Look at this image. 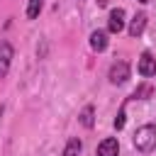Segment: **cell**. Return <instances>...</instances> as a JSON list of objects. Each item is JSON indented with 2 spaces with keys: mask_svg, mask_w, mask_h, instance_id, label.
I'll return each instance as SVG.
<instances>
[{
  "mask_svg": "<svg viewBox=\"0 0 156 156\" xmlns=\"http://www.w3.org/2000/svg\"><path fill=\"white\" fill-rule=\"evenodd\" d=\"M134 146L141 154H151L156 146V127L154 124H144L134 132Z\"/></svg>",
  "mask_w": 156,
  "mask_h": 156,
  "instance_id": "1",
  "label": "cell"
},
{
  "mask_svg": "<svg viewBox=\"0 0 156 156\" xmlns=\"http://www.w3.org/2000/svg\"><path fill=\"white\" fill-rule=\"evenodd\" d=\"M127 78H129V63L127 61L112 63V68H110V83L122 85V83H127Z\"/></svg>",
  "mask_w": 156,
  "mask_h": 156,
  "instance_id": "2",
  "label": "cell"
},
{
  "mask_svg": "<svg viewBox=\"0 0 156 156\" xmlns=\"http://www.w3.org/2000/svg\"><path fill=\"white\" fill-rule=\"evenodd\" d=\"M139 73H141L144 78L156 76V58H154L149 51H144V54L139 56Z\"/></svg>",
  "mask_w": 156,
  "mask_h": 156,
  "instance_id": "3",
  "label": "cell"
},
{
  "mask_svg": "<svg viewBox=\"0 0 156 156\" xmlns=\"http://www.w3.org/2000/svg\"><path fill=\"white\" fill-rule=\"evenodd\" d=\"M107 29H110L112 34H119V32L124 29V10H122V7H115V10L110 12V22H107Z\"/></svg>",
  "mask_w": 156,
  "mask_h": 156,
  "instance_id": "4",
  "label": "cell"
},
{
  "mask_svg": "<svg viewBox=\"0 0 156 156\" xmlns=\"http://www.w3.org/2000/svg\"><path fill=\"white\" fill-rule=\"evenodd\" d=\"M10 61H12V46H10L7 41H0V78L7 76Z\"/></svg>",
  "mask_w": 156,
  "mask_h": 156,
  "instance_id": "5",
  "label": "cell"
},
{
  "mask_svg": "<svg viewBox=\"0 0 156 156\" xmlns=\"http://www.w3.org/2000/svg\"><path fill=\"white\" fill-rule=\"evenodd\" d=\"M119 154V144L115 136H107L98 144V156H117Z\"/></svg>",
  "mask_w": 156,
  "mask_h": 156,
  "instance_id": "6",
  "label": "cell"
},
{
  "mask_svg": "<svg viewBox=\"0 0 156 156\" xmlns=\"http://www.w3.org/2000/svg\"><path fill=\"white\" fill-rule=\"evenodd\" d=\"M90 46H93L95 51H105V49H107V32L95 29V32L90 34Z\"/></svg>",
  "mask_w": 156,
  "mask_h": 156,
  "instance_id": "7",
  "label": "cell"
},
{
  "mask_svg": "<svg viewBox=\"0 0 156 156\" xmlns=\"http://www.w3.org/2000/svg\"><path fill=\"white\" fill-rule=\"evenodd\" d=\"M144 27H146V15H144V12L134 15V20L129 22V37H139V34L144 32Z\"/></svg>",
  "mask_w": 156,
  "mask_h": 156,
  "instance_id": "8",
  "label": "cell"
},
{
  "mask_svg": "<svg viewBox=\"0 0 156 156\" xmlns=\"http://www.w3.org/2000/svg\"><path fill=\"white\" fill-rule=\"evenodd\" d=\"M151 95H154V85H151V83H144V85H139V88L134 90L132 100H149Z\"/></svg>",
  "mask_w": 156,
  "mask_h": 156,
  "instance_id": "9",
  "label": "cell"
},
{
  "mask_svg": "<svg viewBox=\"0 0 156 156\" xmlns=\"http://www.w3.org/2000/svg\"><path fill=\"white\" fill-rule=\"evenodd\" d=\"M80 149H83L80 139H71V141L66 144V151H63V156H78V154H80Z\"/></svg>",
  "mask_w": 156,
  "mask_h": 156,
  "instance_id": "10",
  "label": "cell"
},
{
  "mask_svg": "<svg viewBox=\"0 0 156 156\" xmlns=\"http://www.w3.org/2000/svg\"><path fill=\"white\" fill-rule=\"evenodd\" d=\"M93 122H95V119H93V105H88V107H83V112H80V124L90 129Z\"/></svg>",
  "mask_w": 156,
  "mask_h": 156,
  "instance_id": "11",
  "label": "cell"
},
{
  "mask_svg": "<svg viewBox=\"0 0 156 156\" xmlns=\"http://www.w3.org/2000/svg\"><path fill=\"white\" fill-rule=\"evenodd\" d=\"M41 2H44V0H29V5H27V17H29V20H37V17H39Z\"/></svg>",
  "mask_w": 156,
  "mask_h": 156,
  "instance_id": "12",
  "label": "cell"
},
{
  "mask_svg": "<svg viewBox=\"0 0 156 156\" xmlns=\"http://www.w3.org/2000/svg\"><path fill=\"white\" fill-rule=\"evenodd\" d=\"M124 127V107L119 110V115H117V119H115V129H122Z\"/></svg>",
  "mask_w": 156,
  "mask_h": 156,
  "instance_id": "13",
  "label": "cell"
},
{
  "mask_svg": "<svg viewBox=\"0 0 156 156\" xmlns=\"http://www.w3.org/2000/svg\"><path fill=\"white\" fill-rule=\"evenodd\" d=\"M107 2H110V0H98V5H100V7H105Z\"/></svg>",
  "mask_w": 156,
  "mask_h": 156,
  "instance_id": "14",
  "label": "cell"
},
{
  "mask_svg": "<svg viewBox=\"0 0 156 156\" xmlns=\"http://www.w3.org/2000/svg\"><path fill=\"white\" fill-rule=\"evenodd\" d=\"M2 112H5V107H2V105H0V117H2Z\"/></svg>",
  "mask_w": 156,
  "mask_h": 156,
  "instance_id": "15",
  "label": "cell"
},
{
  "mask_svg": "<svg viewBox=\"0 0 156 156\" xmlns=\"http://www.w3.org/2000/svg\"><path fill=\"white\" fill-rule=\"evenodd\" d=\"M139 2H149V0H139Z\"/></svg>",
  "mask_w": 156,
  "mask_h": 156,
  "instance_id": "16",
  "label": "cell"
}]
</instances>
